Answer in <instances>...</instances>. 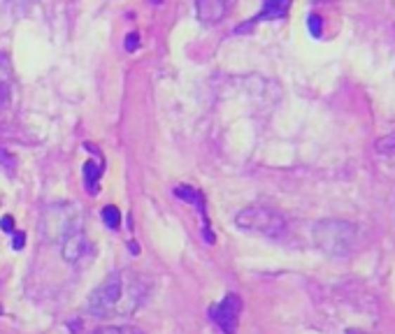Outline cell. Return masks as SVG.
Returning a JSON list of instances; mask_svg holds the SVG:
<instances>
[{"instance_id":"1","label":"cell","mask_w":395,"mask_h":334,"mask_svg":"<svg viewBox=\"0 0 395 334\" xmlns=\"http://www.w3.org/2000/svg\"><path fill=\"white\" fill-rule=\"evenodd\" d=\"M147 288L138 276L117 272L103 281L89 298V314L96 318H110L112 314L126 316L140 307Z\"/></svg>"},{"instance_id":"2","label":"cell","mask_w":395,"mask_h":334,"mask_svg":"<svg viewBox=\"0 0 395 334\" xmlns=\"http://www.w3.org/2000/svg\"><path fill=\"white\" fill-rule=\"evenodd\" d=\"M235 225L240 230L263 234V237L279 239L286 232V218L279 214L277 209L263 207V204H254V207H245L235 216Z\"/></svg>"},{"instance_id":"3","label":"cell","mask_w":395,"mask_h":334,"mask_svg":"<svg viewBox=\"0 0 395 334\" xmlns=\"http://www.w3.org/2000/svg\"><path fill=\"white\" fill-rule=\"evenodd\" d=\"M356 230L349 221H321L314 227V239L325 253L330 255H347L356 246Z\"/></svg>"},{"instance_id":"4","label":"cell","mask_w":395,"mask_h":334,"mask_svg":"<svg viewBox=\"0 0 395 334\" xmlns=\"http://www.w3.org/2000/svg\"><path fill=\"white\" fill-rule=\"evenodd\" d=\"M240 314H242V298L238 293H228L226 298L209 309V318L224 334H235L240 328Z\"/></svg>"},{"instance_id":"5","label":"cell","mask_w":395,"mask_h":334,"mask_svg":"<svg viewBox=\"0 0 395 334\" xmlns=\"http://www.w3.org/2000/svg\"><path fill=\"white\" fill-rule=\"evenodd\" d=\"M174 195H177L179 200L188 202L198 214H200L202 225H205V239H207V244H214V234H212V230H209V216H207V202H205V195L198 191V188L188 186V184H179L177 188H174Z\"/></svg>"},{"instance_id":"6","label":"cell","mask_w":395,"mask_h":334,"mask_svg":"<svg viewBox=\"0 0 395 334\" xmlns=\"http://www.w3.org/2000/svg\"><path fill=\"white\" fill-rule=\"evenodd\" d=\"M12 86H14L12 63H10V58H7V54H0V121L12 109Z\"/></svg>"},{"instance_id":"7","label":"cell","mask_w":395,"mask_h":334,"mask_svg":"<svg viewBox=\"0 0 395 334\" xmlns=\"http://www.w3.org/2000/svg\"><path fill=\"white\" fill-rule=\"evenodd\" d=\"M89 250V241L84 237V232H82L79 225H72L70 230L63 234V246H60V253L67 262H75V260H82V255H84Z\"/></svg>"},{"instance_id":"8","label":"cell","mask_w":395,"mask_h":334,"mask_svg":"<svg viewBox=\"0 0 395 334\" xmlns=\"http://www.w3.org/2000/svg\"><path fill=\"white\" fill-rule=\"evenodd\" d=\"M228 7H231L228 0H195V14L205 26L219 24L226 17Z\"/></svg>"},{"instance_id":"9","label":"cell","mask_w":395,"mask_h":334,"mask_svg":"<svg viewBox=\"0 0 395 334\" xmlns=\"http://www.w3.org/2000/svg\"><path fill=\"white\" fill-rule=\"evenodd\" d=\"M293 0H263V10L258 17H254V21L249 26H238V33H245V30L252 28L256 21H275V19H284L288 10H291Z\"/></svg>"},{"instance_id":"10","label":"cell","mask_w":395,"mask_h":334,"mask_svg":"<svg viewBox=\"0 0 395 334\" xmlns=\"http://www.w3.org/2000/svg\"><path fill=\"white\" fill-rule=\"evenodd\" d=\"M101 174H103V167L96 165L93 161L84 165V184H86V191L91 195L98 193V179H101Z\"/></svg>"},{"instance_id":"11","label":"cell","mask_w":395,"mask_h":334,"mask_svg":"<svg viewBox=\"0 0 395 334\" xmlns=\"http://www.w3.org/2000/svg\"><path fill=\"white\" fill-rule=\"evenodd\" d=\"M103 223L110 227V230H119L121 225V211L114 207V204H110V207L103 209Z\"/></svg>"},{"instance_id":"12","label":"cell","mask_w":395,"mask_h":334,"mask_svg":"<svg viewBox=\"0 0 395 334\" xmlns=\"http://www.w3.org/2000/svg\"><path fill=\"white\" fill-rule=\"evenodd\" d=\"M91 334H142L138 328L133 325H105V328H98Z\"/></svg>"},{"instance_id":"13","label":"cell","mask_w":395,"mask_h":334,"mask_svg":"<svg viewBox=\"0 0 395 334\" xmlns=\"http://www.w3.org/2000/svg\"><path fill=\"white\" fill-rule=\"evenodd\" d=\"M307 24H309L311 35H314V37H321V17H316V14H311Z\"/></svg>"},{"instance_id":"14","label":"cell","mask_w":395,"mask_h":334,"mask_svg":"<svg viewBox=\"0 0 395 334\" xmlns=\"http://www.w3.org/2000/svg\"><path fill=\"white\" fill-rule=\"evenodd\" d=\"M0 230L14 232V218L12 216H3V218H0Z\"/></svg>"},{"instance_id":"15","label":"cell","mask_w":395,"mask_h":334,"mask_svg":"<svg viewBox=\"0 0 395 334\" xmlns=\"http://www.w3.org/2000/svg\"><path fill=\"white\" fill-rule=\"evenodd\" d=\"M10 3L17 7V10H28V7H33L37 0H10Z\"/></svg>"},{"instance_id":"16","label":"cell","mask_w":395,"mask_h":334,"mask_svg":"<svg viewBox=\"0 0 395 334\" xmlns=\"http://www.w3.org/2000/svg\"><path fill=\"white\" fill-rule=\"evenodd\" d=\"M140 47V40H138V35H135V33H131V35H128V40H126V49L128 51H135V49H138Z\"/></svg>"},{"instance_id":"17","label":"cell","mask_w":395,"mask_h":334,"mask_svg":"<svg viewBox=\"0 0 395 334\" xmlns=\"http://www.w3.org/2000/svg\"><path fill=\"white\" fill-rule=\"evenodd\" d=\"M24 244H26V234L24 232H14V241H12V246L14 248H24Z\"/></svg>"},{"instance_id":"18","label":"cell","mask_w":395,"mask_h":334,"mask_svg":"<svg viewBox=\"0 0 395 334\" xmlns=\"http://www.w3.org/2000/svg\"><path fill=\"white\" fill-rule=\"evenodd\" d=\"M314 3H337V0H314Z\"/></svg>"},{"instance_id":"19","label":"cell","mask_w":395,"mask_h":334,"mask_svg":"<svg viewBox=\"0 0 395 334\" xmlns=\"http://www.w3.org/2000/svg\"><path fill=\"white\" fill-rule=\"evenodd\" d=\"M149 3H154V5H161V3H163V0H149Z\"/></svg>"},{"instance_id":"20","label":"cell","mask_w":395,"mask_h":334,"mask_svg":"<svg viewBox=\"0 0 395 334\" xmlns=\"http://www.w3.org/2000/svg\"><path fill=\"white\" fill-rule=\"evenodd\" d=\"M347 334H363V332H356V330H349Z\"/></svg>"}]
</instances>
